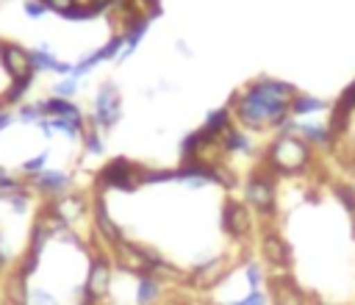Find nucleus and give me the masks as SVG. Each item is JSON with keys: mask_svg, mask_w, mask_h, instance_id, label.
I'll return each instance as SVG.
<instances>
[{"mask_svg": "<svg viewBox=\"0 0 355 305\" xmlns=\"http://www.w3.org/2000/svg\"><path fill=\"white\" fill-rule=\"evenodd\" d=\"M0 64H3V72L8 75V80L36 78V69H33V61H31V50L22 47L19 42H3L0 44Z\"/></svg>", "mask_w": 355, "mask_h": 305, "instance_id": "f257e3e1", "label": "nucleus"}, {"mask_svg": "<svg viewBox=\"0 0 355 305\" xmlns=\"http://www.w3.org/2000/svg\"><path fill=\"white\" fill-rule=\"evenodd\" d=\"M28 186L33 189V194L44 197V200H55L69 194L72 189V175L64 169H44L42 175H36L33 180H28Z\"/></svg>", "mask_w": 355, "mask_h": 305, "instance_id": "f03ea898", "label": "nucleus"}, {"mask_svg": "<svg viewBox=\"0 0 355 305\" xmlns=\"http://www.w3.org/2000/svg\"><path fill=\"white\" fill-rule=\"evenodd\" d=\"M31 61H33V69H36V72L58 75L61 58L55 55V50H53V47H47V44H36V47H31Z\"/></svg>", "mask_w": 355, "mask_h": 305, "instance_id": "7ed1b4c3", "label": "nucleus"}, {"mask_svg": "<svg viewBox=\"0 0 355 305\" xmlns=\"http://www.w3.org/2000/svg\"><path fill=\"white\" fill-rule=\"evenodd\" d=\"M47 161H50V150H42V152H36V155H31V158H25V161L19 164V175L28 177V180H33V177L42 175L44 169H50Z\"/></svg>", "mask_w": 355, "mask_h": 305, "instance_id": "20e7f679", "label": "nucleus"}, {"mask_svg": "<svg viewBox=\"0 0 355 305\" xmlns=\"http://www.w3.org/2000/svg\"><path fill=\"white\" fill-rule=\"evenodd\" d=\"M80 92V80L75 78H58L50 89V97H61V100H75Z\"/></svg>", "mask_w": 355, "mask_h": 305, "instance_id": "39448f33", "label": "nucleus"}, {"mask_svg": "<svg viewBox=\"0 0 355 305\" xmlns=\"http://www.w3.org/2000/svg\"><path fill=\"white\" fill-rule=\"evenodd\" d=\"M22 11H25L28 19H42L47 14V8H44L42 0H22Z\"/></svg>", "mask_w": 355, "mask_h": 305, "instance_id": "423d86ee", "label": "nucleus"}, {"mask_svg": "<svg viewBox=\"0 0 355 305\" xmlns=\"http://www.w3.org/2000/svg\"><path fill=\"white\" fill-rule=\"evenodd\" d=\"M42 3H44V8H47V11H55V14H61V17H64V14H67L69 8H75L80 0H42Z\"/></svg>", "mask_w": 355, "mask_h": 305, "instance_id": "0eeeda50", "label": "nucleus"}, {"mask_svg": "<svg viewBox=\"0 0 355 305\" xmlns=\"http://www.w3.org/2000/svg\"><path fill=\"white\" fill-rule=\"evenodd\" d=\"M14 125H19L17 122V108H0V133L14 128Z\"/></svg>", "mask_w": 355, "mask_h": 305, "instance_id": "6e6552de", "label": "nucleus"}, {"mask_svg": "<svg viewBox=\"0 0 355 305\" xmlns=\"http://www.w3.org/2000/svg\"><path fill=\"white\" fill-rule=\"evenodd\" d=\"M8 261H11V252H8V244H6V238L0 233V272L8 266Z\"/></svg>", "mask_w": 355, "mask_h": 305, "instance_id": "1a4fd4ad", "label": "nucleus"}, {"mask_svg": "<svg viewBox=\"0 0 355 305\" xmlns=\"http://www.w3.org/2000/svg\"><path fill=\"white\" fill-rule=\"evenodd\" d=\"M0 305H3V302H0Z\"/></svg>", "mask_w": 355, "mask_h": 305, "instance_id": "9d476101", "label": "nucleus"}]
</instances>
